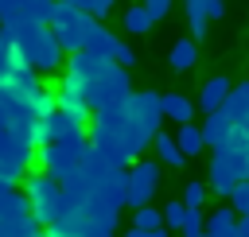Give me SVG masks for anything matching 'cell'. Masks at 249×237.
<instances>
[{
	"mask_svg": "<svg viewBox=\"0 0 249 237\" xmlns=\"http://www.w3.org/2000/svg\"><path fill=\"white\" fill-rule=\"evenodd\" d=\"M78 132H86V128H82V124H74L70 117H62V113L54 109L51 117H43V120H39V148H43V144L70 140V136H78Z\"/></svg>",
	"mask_w": 249,
	"mask_h": 237,
	"instance_id": "ba28073f",
	"label": "cell"
},
{
	"mask_svg": "<svg viewBox=\"0 0 249 237\" xmlns=\"http://www.w3.org/2000/svg\"><path fill=\"white\" fill-rule=\"evenodd\" d=\"M226 16V0H206V19H222Z\"/></svg>",
	"mask_w": 249,
	"mask_h": 237,
	"instance_id": "836d02e7",
	"label": "cell"
},
{
	"mask_svg": "<svg viewBox=\"0 0 249 237\" xmlns=\"http://www.w3.org/2000/svg\"><path fill=\"white\" fill-rule=\"evenodd\" d=\"M86 12H78V8H70L66 0H58L54 4V16H51V35L58 39V47H62V54H78L82 51V43H86Z\"/></svg>",
	"mask_w": 249,
	"mask_h": 237,
	"instance_id": "277c9868",
	"label": "cell"
},
{
	"mask_svg": "<svg viewBox=\"0 0 249 237\" xmlns=\"http://www.w3.org/2000/svg\"><path fill=\"white\" fill-rule=\"evenodd\" d=\"M144 8H148V16H152V23H156V19H163V16L171 12V0H144Z\"/></svg>",
	"mask_w": 249,
	"mask_h": 237,
	"instance_id": "1f68e13d",
	"label": "cell"
},
{
	"mask_svg": "<svg viewBox=\"0 0 249 237\" xmlns=\"http://www.w3.org/2000/svg\"><path fill=\"white\" fill-rule=\"evenodd\" d=\"M156 190H160V163H152V159H136V163L128 167L124 206L140 210V206H148V202H152V194H156Z\"/></svg>",
	"mask_w": 249,
	"mask_h": 237,
	"instance_id": "8992f818",
	"label": "cell"
},
{
	"mask_svg": "<svg viewBox=\"0 0 249 237\" xmlns=\"http://www.w3.org/2000/svg\"><path fill=\"white\" fill-rule=\"evenodd\" d=\"M113 4H117V0H93V12H89V19H105V16L113 12Z\"/></svg>",
	"mask_w": 249,
	"mask_h": 237,
	"instance_id": "d6a6232c",
	"label": "cell"
},
{
	"mask_svg": "<svg viewBox=\"0 0 249 237\" xmlns=\"http://www.w3.org/2000/svg\"><path fill=\"white\" fill-rule=\"evenodd\" d=\"M222 148H230V152H237V155H249V136H245V128H237L233 124V132L226 136V144Z\"/></svg>",
	"mask_w": 249,
	"mask_h": 237,
	"instance_id": "f546056e",
	"label": "cell"
},
{
	"mask_svg": "<svg viewBox=\"0 0 249 237\" xmlns=\"http://www.w3.org/2000/svg\"><path fill=\"white\" fill-rule=\"evenodd\" d=\"M198 128H202V144L218 152V148L226 144V136L233 132V120H230V117H226V113L218 109V113H206V120H202Z\"/></svg>",
	"mask_w": 249,
	"mask_h": 237,
	"instance_id": "8fae6325",
	"label": "cell"
},
{
	"mask_svg": "<svg viewBox=\"0 0 249 237\" xmlns=\"http://www.w3.org/2000/svg\"><path fill=\"white\" fill-rule=\"evenodd\" d=\"M0 4H4V0H0Z\"/></svg>",
	"mask_w": 249,
	"mask_h": 237,
	"instance_id": "b9f144b4",
	"label": "cell"
},
{
	"mask_svg": "<svg viewBox=\"0 0 249 237\" xmlns=\"http://www.w3.org/2000/svg\"><path fill=\"white\" fill-rule=\"evenodd\" d=\"M222 237H237V229H233V233H222Z\"/></svg>",
	"mask_w": 249,
	"mask_h": 237,
	"instance_id": "ab89813d",
	"label": "cell"
},
{
	"mask_svg": "<svg viewBox=\"0 0 249 237\" xmlns=\"http://www.w3.org/2000/svg\"><path fill=\"white\" fill-rule=\"evenodd\" d=\"M175 144H179V152L183 155H198L206 144H202V128L191 120V124H179V132H175Z\"/></svg>",
	"mask_w": 249,
	"mask_h": 237,
	"instance_id": "44dd1931",
	"label": "cell"
},
{
	"mask_svg": "<svg viewBox=\"0 0 249 237\" xmlns=\"http://www.w3.org/2000/svg\"><path fill=\"white\" fill-rule=\"evenodd\" d=\"M23 237H47V233H35V229H23Z\"/></svg>",
	"mask_w": 249,
	"mask_h": 237,
	"instance_id": "74e56055",
	"label": "cell"
},
{
	"mask_svg": "<svg viewBox=\"0 0 249 237\" xmlns=\"http://www.w3.org/2000/svg\"><path fill=\"white\" fill-rule=\"evenodd\" d=\"M187 210H202V202H206V186L195 179V183H187V190H183V198H179Z\"/></svg>",
	"mask_w": 249,
	"mask_h": 237,
	"instance_id": "4316f807",
	"label": "cell"
},
{
	"mask_svg": "<svg viewBox=\"0 0 249 237\" xmlns=\"http://www.w3.org/2000/svg\"><path fill=\"white\" fill-rule=\"evenodd\" d=\"M66 4H70V8H78V12H86V16L93 12V0H66Z\"/></svg>",
	"mask_w": 249,
	"mask_h": 237,
	"instance_id": "e575fe53",
	"label": "cell"
},
{
	"mask_svg": "<svg viewBox=\"0 0 249 237\" xmlns=\"http://www.w3.org/2000/svg\"><path fill=\"white\" fill-rule=\"evenodd\" d=\"M19 70H23V58H19V51H16V43H12V35H4V31H0V85H8Z\"/></svg>",
	"mask_w": 249,
	"mask_h": 237,
	"instance_id": "9a60e30c",
	"label": "cell"
},
{
	"mask_svg": "<svg viewBox=\"0 0 249 237\" xmlns=\"http://www.w3.org/2000/svg\"><path fill=\"white\" fill-rule=\"evenodd\" d=\"M54 4H58V0H23V23L47 27L51 16H54Z\"/></svg>",
	"mask_w": 249,
	"mask_h": 237,
	"instance_id": "7402d4cb",
	"label": "cell"
},
{
	"mask_svg": "<svg viewBox=\"0 0 249 237\" xmlns=\"http://www.w3.org/2000/svg\"><path fill=\"white\" fill-rule=\"evenodd\" d=\"M210 159H214L233 183H245V179H249V155H237V152H230V148H218Z\"/></svg>",
	"mask_w": 249,
	"mask_h": 237,
	"instance_id": "5bb4252c",
	"label": "cell"
},
{
	"mask_svg": "<svg viewBox=\"0 0 249 237\" xmlns=\"http://www.w3.org/2000/svg\"><path fill=\"white\" fill-rule=\"evenodd\" d=\"M124 237H148V233H144V229H136V225H132V229H128V233H124Z\"/></svg>",
	"mask_w": 249,
	"mask_h": 237,
	"instance_id": "8d00e7d4",
	"label": "cell"
},
{
	"mask_svg": "<svg viewBox=\"0 0 249 237\" xmlns=\"http://www.w3.org/2000/svg\"><path fill=\"white\" fill-rule=\"evenodd\" d=\"M237 128H245V136H249V120H245V124H237Z\"/></svg>",
	"mask_w": 249,
	"mask_h": 237,
	"instance_id": "f35d334b",
	"label": "cell"
},
{
	"mask_svg": "<svg viewBox=\"0 0 249 237\" xmlns=\"http://www.w3.org/2000/svg\"><path fill=\"white\" fill-rule=\"evenodd\" d=\"M230 78H222V74H214L206 85H202V93H198V109H202V117L206 113H218L222 105H226V97H230Z\"/></svg>",
	"mask_w": 249,
	"mask_h": 237,
	"instance_id": "30bf717a",
	"label": "cell"
},
{
	"mask_svg": "<svg viewBox=\"0 0 249 237\" xmlns=\"http://www.w3.org/2000/svg\"><path fill=\"white\" fill-rule=\"evenodd\" d=\"M54 109L62 113V117H70L74 124H89V105L78 97V93H62V89H54Z\"/></svg>",
	"mask_w": 249,
	"mask_h": 237,
	"instance_id": "4fadbf2b",
	"label": "cell"
},
{
	"mask_svg": "<svg viewBox=\"0 0 249 237\" xmlns=\"http://www.w3.org/2000/svg\"><path fill=\"white\" fill-rule=\"evenodd\" d=\"M167 62H171V70H175V74L191 70V66L198 62V43H195V39H179V43H171Z\"/></svg>",
	"mask_w": 249,
	"mask_h": 237,
	"instance_id": "e0dca14e",
	"label": "cell"
},
{
	"mask_svg": "<svg viewBox=\"0 0 249 237\" xmlns=\"http://www.w3.org/2000/svg\"><path fill=\"white\" fill-rule=\"evenodd\" d=\"M179 233H183V237H202V233H206V218H202V210H187Z\"/></svg>",
	"mask_w": 249,
	"mask_h": 237,
	"instance_id": "83f0119b",
	"label": "cell"
},
{
	"mask_svg": "<svg viewBox=\"0 0 249 237\" xmlns=\"http://www.w3.org/2000/svg\"><path fill=\"white\" fill-rule=\"evenodd\" d=\"M86 155H89V136H86V132H78V136H70V140H58V144H43V148H39L43 175H51L54 183H70V179L82 171Z\"/></svg>",
	"mask_w": 249,
	"mask_h": 237,
	"instance_id": "7a4b0ae2",
	"label": "cell"
},
{
	"mask_svg": "<svg viewBox=\"0 0 249 237\" xmlns=\"http://www.w3.org/2000/svg\"><path fill=\"white\" fill-rule=\"evenodd\" d=\"M202 237H206V233H202Z\"/></svg>",
	"mask_w": 249,
	"mask_h": 237,
	"instance_id": "60d3db41",
	"label": "cell"
},
{
	"mask_svg": "<svg viewBox=\"0 0 249 237\" xmlns=\"http://www.w3.org/2000/svg\"><path fill=\"white\" fill-rule=\"evenodd\" d=\"M160 214H163V229H183V218H187V206H183V202L175 198V202H167V206H163Z\"/></svg>",
	"mask_w": 249,
	"mask_h": 237,
	"instance_id": "484cf974",
	"label": "cell"
},
{
	"mask_svg": "<svg viewBox=\"0 0 249 237\" xmlns=\"http://www.w3.org/2000/svg\"><path fill=\"white\" fill-rule=\"evenodd\" d=\"M128 124L144 136V140H156L160 124H163V109H160V93L152 89H140V93H128Z\"/></svg>",
	"mask_w": 249,
	"mask_h": 237,
	"instance_id": "5b68a950",
	"label": "cell"
},
{
	"mask_svg": "<svg viewBox=\"0 0 249 237\" xmlns=\"http://www.w3.org/2000/svg\"><path fill=\"white\" fill-rule=\"evenodd\" d=\"M160 109H163V120H175V124H191V117H195V101L183 93H163Z\"/></svg>",
	"mask_w": 249,
	"mask_h": 237,
	"instance_id": "7c38bea8",
	"label": "cell"
},
{
	"mask_svg": "<svg viewBox=\"0 0 249 237\" xmlns=\"http://www.w3.org/2000/svg\"><path fill=\"white\" fill-rule=\"evenodd\" d=\"M74 218H78L86 237H113V229H117V210L109 202L93 198V194H89V202L82 210H74Z\"/></svg>",
	"mask_w": 249,
	"mask_h": 237,
	"instance_id": "52a82bcc",
	"label": "cell"
},
{
	"mask_svg": "<svg viewBox=\"0 0 249 237\" xmlns=\"http://www.w3.org/2000/svg\"><path fill=\"white\" fill-rule=\"evenodd\" d=\"M117 43H121V39L109 35V27H101V19H86V43H82V51L101 54V58H113Z\"/></svg>",
	"mask_w": 249,
	"mask_h": 237,
	"instance_id": "9c48e42d",
	"label": "cell"
},
{
	"mask_svg": "<svg viewBox=\"0 0 249 237\" xmlns=\"http://www.w3.org/2000/svg\"><path fill=\"white\" fill-rule=\"evenodd\" d=\"M12 43H16L23 66L35 70V74H47V70H58V66H62V47H58V39L51 35V27L23 23V27L12 31Z\"/></svg>",
	"mask_w": 249,
	"mask_h": 237,
	"instance_id": "6da1fadb",
	"label": "cell"
},
{
	"mask_svg": "<svg viewBox=\"0 0 249 237\" xmlns=\"http://www.w3.org/2000/svg\"><path fill=\"white\" fill-rule=\"evenodd\" d=\"M230 210H233L237 218H241V214H249V179L233 186V194H230Z\"/></svg>",
	"mask_w": 249,
	"mask_h": 237,
	"instance_id": "f1b7e54d",
	"label": "cell"
},
{
	"mask_svg": "<svg viewBox=\"0 0 249 237\" xmlns=\"http://www.w3.org/2000/svg\"><path fill=\"white\" fill-rule=\"evenodd\" d=\"M222 113H226L233 124H245V120H249V82H241V85H233V89H230V97H226Z\"/></svg>",
	"mask_w": 249,
	"mask_h": 237,
	"instance_id": "2e32d148",
	"label": "cell"
},
{
	"mask_svg": "<svg viewBox=\"0 0 249 237\" xmlns=\"http://www.w3.org/2000/svg\"><path fill=\"white\" fill-rule=\"evenodd\" d=\"M132 225H136V229H144V233L163 229V214H160V210H152V206H140V210L132 214Z\"/></svg>",
	"mask_w": 249,
	"mask_h": 237,
	"instance_id": "d4e9b609",
	"label": "cell"
},
{
	"mask_svg": "<svg viewBox=\"0 0 249 237\" xmlns=\"http://www.w3.org/2000/svg\"><path fill=\"white\" fill-rule=\"evenodd\" d=\"M156 159L160 163H167V167H183L187 163V155L179 152V144H175V136H167V132H156Z\"/></svg>",
	"mask_w": 249,
	"mask_h": 237,
	"instance_id": "ac0fdd59",
	"label": "cell"
},
{
	"mask_svg": "<svg viewBox=\"0 0 249 237\" xmlns=\"http://www.w3.org/2000/svg\"><path fill=\"white\" fill-rule=\"evenodd\" d=\"M124 31H128V35H144V31H152V16H148L144 4L124 8Z\"/></svg>",
	"mask_w": 249,
	"mask_h": 237,
	"instance_id": "603a6c76",
	"label": "cell"
},
{
	"mask_svg": "<svg viewBox=\"0 0 249 237\" xmlns=\"http://www.w3.org/2000/svg\"><path fill=\"white\" fill-rule=\"evenodd\" d=\"M23 198H27V210H31L35 221L54 225V221L62 218V186H58L51 175H43V171L23 175Z\"/></svg>",
	"mask_w": 249,
	"mask_h": 237,
	"instance_id": "3957f363",
	"label": "cell"
},
{
	"mask_svg": "<svg viewBox=\"0 0 249 237\" xmlns=\"http://www.w3.org/2000/svg\"><path fill=\"white\" fill-rule=\"evenodd\" d=\"M27 113H31L35 120H43V117H51V113H54V89H47V85H43V89H39V93L31 97V105H27Z\"/></svg>",
	"mask_w": 249,
	"mask_h": 237,
	"instance_id": "cb8c5ba5",
	"label": "cell"
},
{
	"mask_svg": "<svg viewBox=\"0 0 249 237\" xmlns=\"http://www.w3.org/2000/svg\"><path fill=\"white\" fill-rule=\"evenodd\" d=\"M237 237H249V214L237 218Z\"/></svg>",
	"mask_w": 249,
	"mask_h": 237,
	"instance_id": "d590c367",
	"label": "cell"
},
{
	"mask_svg": "<svg viewBox=\"0 0 249 237\" xmlns=\"http://www.w3.org/2000/svg\"><path fill=\"white\" fill-rule=\"evenodd\" d=\"M237 229V214L230 206H218L206 214V237H222V233H233Z\"/></svg>",
	"mask_w": 249,
	"mask_h": 237,
	"instance_id": "d6986e66",
	"label": "cell"
},
{
	"mask_svg": "<svg viewBox=\"0 0 249 237\" xmlns=\"http://www.w3.org/2000/svg\"><path fill=\"white\" fill-rule=\"evenodd\" d=\"M113 62H117V66H124V70H128V66H132V62H136V51H132V47H128V43H117V51H113Z\"/></svg>",
	"mask_w": 249,
	"mask_h": 237,
	"instance_id": "4dcf8cb0",
	"label": "cell"
},
{
	"mask_svg": "<svg viewBox=\"0 0 249 237\" xmlns=\"http://www.w3.org/2000/svg\"><path fill=\"white\" fill-rule=\"evenodd\" d=\"M187 4V27H191V39L198 43V39H206V27H210V19H206V0H183Z\"/></svg>",
	"mask_w": 249,
	"mask_h": 237,
	"instance_id": "ffe728a7",
	"label": "cell"
}]
</instances>
